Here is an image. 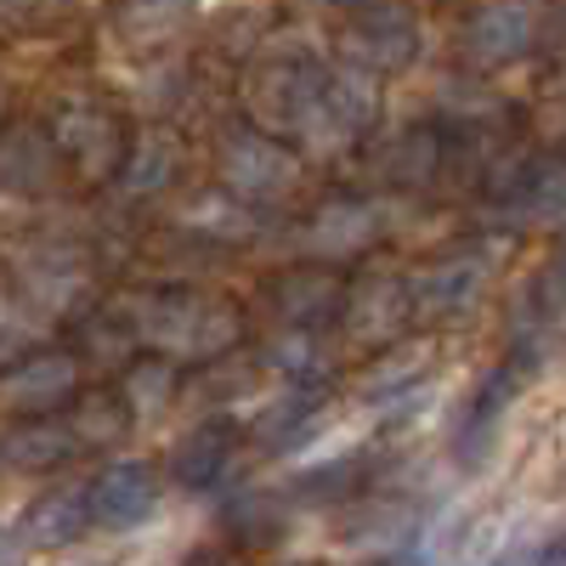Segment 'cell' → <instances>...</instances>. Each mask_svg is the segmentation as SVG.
Segmentation results:
<instances>
[{"instance_id":"1","label":"cell","mask_w":566,"mask_h":566,"mask_svg":"<svg viewBox=\"0 0 566 566\" xmlns=\"http://www.w3.org/2000/svg\"><path fill=\"white\" fill-rule=\"evenodd\" d=\"M85 504H91V522H97V527L130 533V527H142V522L154 515L159 482H154V470L142 464V459H125V464H108L103 476L91 482Z\"/></svg>"},{"instance_id":"2","label":"cell","mask_w":566,"mask_h":566,"mask_svg":"<svg viewBox=\"0 0 566 566\" xmlns=\"http://www.w3.org/2000/svg\"><path fill=\"white\" fill-rule=\"evenodd\" d=\"M510 544V522L499 510H453L431 538V555L442 566H493Z\"/></svg>"},{"instance_id":"3","label":"cell","mask_w":566,"mask_h":566,"mask_svg":"<svg viewBox=\"0 0 566 566\" xmlns=\"http://www.w3.org/2000/svg\"><path fill=\"white\" fill-rule=\"evenodd\" d=\"M538 18L522 7V0H499V7H482L470 18V57L476 63H510L533 45Z\"/></svg>"},{"instance_id":"4","label":"cell","mask_w":566,"mask_h":566,"mask_svg":"<svg viewBox=\"0 0 566 566\" xmlns=\"http://www.w3.org/2000/svg\"><path fill=\"white\" fill-rule=\"evenodd\" d=\"M154 335L176 352H221L232 340V312L210 306V301H176V306H165Z\"/></svg>"},{"instance_id":"5","label":"cell","mask_w":566,"mask_h":566,"mask_svg":"<svg viewBox=\"0 0 566 566\" xmlns=\"http://www.w3.org/2000/svg\"><path fill=\"white\" fill-rule=\"evenodd\" d=\"M91 522V504L85 493H45L29 515H23V544L34 549H57V544H74Z\"/></svg>"},{"instance_id":"6","label":"cell","mask_w":566,"mask_h":566,"mask_svg":"<svg viewBox=\"0 0 566 566\" xmlns=\"http://www.w3.org/2000/svg\"><path fill=\"white\" fill-rule=\"evenodd\" d=\"M227 176L239 181L250 199H272L295 181V165H290V154H277L272 142H239V148L227 154Z\"/></svg>"},{"instance_id":"7","label":"cell","mask_w":566,"mask_h":566,"mask_svg":"<svg viewBox=\"0 0 566 566\" xmlns=\"http://www.w3.org/2000/svg\"><path fill=\"white\" fill-rule=\"evenodd\" d=\"M74 380H80V368L69 357H34L18 374H7V402L12 408H52L74 391Z\"/></svg>"},{"instance_id":"8","label":"cell","mask_w":566,"mask_h":566,"mask_svg":"<svg viewBox=\"0 0 566 566\" xmlns=\"http://www.w3.org/2000/svg\"><path fill=\"white\" fill-rule=\"evenodd\" d=\"M357 52L374 63V69H397V63H408V52H413V18L402 12V7H374L363 23H357Z\"/></svg>"},{"instance_id":"9","label":"cell","mask_w":566,"mask_h":566,"mask_svg":"<svg viewBox=\"0 0 566 566\" xmlns=\"http://www.w3.org/2000/svg\"><path fill=\"white\" fill-rule=\"evenodd\" d=\"M482 283H488L482 261H448V266H437L431 277H424L419 306L424 312H464V306L482 301Z\"/></svg>"},{"instance_id":"10","label":"cell","mask_w":566,"mask_h":566,"mask_svg":"<svg viewBox=\"0 0 566 566\" xmlns=\"http://www.w3.org/2000/svg\"><path fill=\"white\" fill-rule=\"evenodd\" d=\"M368 239H374V216L363 205H328L323 221H317V232H312L317 250H357Z\"/></svg>"},{"instance_id":"11","label":"cell","mask_w":566,"mask_h":566,"mask_svg":"<svg viewBox=\"0 0 566 566\" xmlns=\"http://www.w3.org/2000/svg\"><path fill=\"white\" fill-rule=\"evenodd\" d=\"M165 397H170V368H165V363L130 374V402H136V408H159Z\"/></svg>"},{"instance_id":"12","label":"cell","mask_w":566,"mask_h":566,"mask_svg":"<svg viewBox=\"0 0 566 566\" xmlns=\"http://www.w3.org/2000/svg\"><path fill=\"white\" fill-rule=\"evenodd\" d=\"M538 210H544V216H560V210H566V165H549V170L538 176Z\"/></svg>"},{"instance_id":"13","label":"cell","mask_w":566,"mask_h":566,"mask_svg":"<svg viewBox=\"0 0 566 566\" xmlns=\"http://www.w3.org/2000/svg\"><path fill=\"white\" fill-rule=\"evenodd\" d=\"M18 555H23V538L0 533V566H18Z\"/></svg>"}]
</instances>
